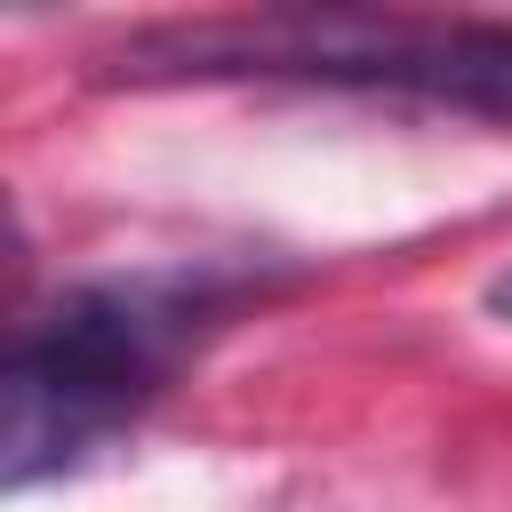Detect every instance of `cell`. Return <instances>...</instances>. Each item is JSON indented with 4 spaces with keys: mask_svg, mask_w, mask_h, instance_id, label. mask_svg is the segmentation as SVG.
Returning <instances> with one entry per match:
<instances>
[{
    "mask_svg": "<svg viewBox=\"0 0 512 512\" xmlns=\"http://www.w3.org/2000/svg\"><path fill=\"white\" fill-rule=\"evenodd\" d=\"M112 80H304L360 96H416L472 120H512V24L376 16V8H264L224 24H160L104 56Z\"/></svg>",
    "mask_w": 512,
    "mask_h": 512,
    "instance_id": "cell-1",
    "label": "cell"
},
{
    "mask_svg": "<svg viewBox=\"0 0 512 512\" xmlns=\"http://www.w3.org/2000/svg\"><path fill=\"white\" fill-rule=\"evenodd\" d=\"M488 312H496V320H512V272H496V280H488Z\"/></svg>",
    "mask_w": 512,
    "mask_h": 512,
    "instance_id": "cell-3",
    "label": "cell"
},
{
    "mask_svg": "<svg viewBox=\"0 0 512 512\" xmlns=\"http://www.w3.org/2000/svg\"><path fill=\"white\" fill-rule=\"evenodd\" d=\"M216 304H224V280L208 272H136V280H80L40 320H24L0 368L8 488L72 472L88 448H104L168 384L176 352Z\"/></svg>",
    "mask_w": 512,
    "mask_h": 512,
    "instance_id": "cell-2",
    "label": "cell"
}]
</instances>
